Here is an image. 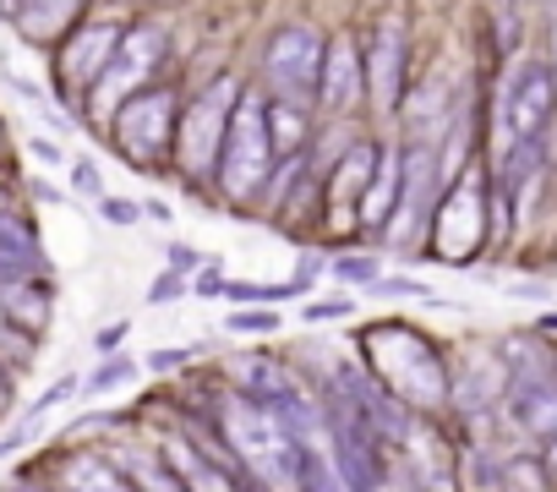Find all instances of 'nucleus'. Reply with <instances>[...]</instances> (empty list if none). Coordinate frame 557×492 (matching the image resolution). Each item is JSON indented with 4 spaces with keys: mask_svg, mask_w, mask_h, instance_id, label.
Returning a JSON list of instances; mask_svg holds the SVG:
<instances>
[{
    "mask_svg": "<svg viewBox=\"0 0 557 492\" xmlns=\"http://www.w3.org/2000/svg\"><path fill=\"white\" fill-rule=\"evenodd\" d=\"M486 213H492L486 181H481L475 170H459V175L437 192V202H432V219H426V241H432V246H421V253H432L437 263L465 269L481 246H486V235H492Z\"/></svg>",
    "mask_w": 557,
    "mask_h": 492,
    "instance_id": "nucleus-1",
    "label": "nucleus"
},
{
    "mask_svg": "<svg viewBox=\"0 0 557 492\" xmlns=\"http://www.w3.org/2000/svg\"><path fill=\"white\" fill-rule=\"evenodd\" d=\"M278 170V153H273V137H268V99L257 94H235V110H230V132H224V148H219V186L224 197L246 202L251 192H262Z\"/></svg>",
    "mask_w": 557,
    "mask_h": 492,
    "instance_id": "nucleus-2",
    "label": "nucleus"
},
{
    "mask_svg": "<svg viewBox=\"0 0 557 492\" xmlns=\"http://www.w3.org/2000/svg\"><path fill=\"white\" fill-rule=\"evenodd\" d=\"M367 356L377 367V383L394 389L399 399H443L448 394V372L437 361V350L426 345V334L388 323V329H367Z\"/></svg>",
    "mask_w": 557,
    "mask_h": 492,
    "instance_id": "nucleus-3",
    "label": "nucleus"
},
{
    "mask_svg": "<svg viewBox=\"0 0 557 492\" xmlns=\"http://www.w3.org/2000/svg\"><path fill=\"white\" fill-rule=\"evenodd\" d=\"M175 121H181V99L164 83H143L137 94H126L115 104V148L137 164V170H159V159L175 148Z\"/></svg>",
    "mask_w": 557,
    "mask_h": 492,
    "instance_id": "nucleus-4",
    "label": "nucleus"
},
{
    "mask_svg": "<svg viewBox=\"0 0 557 492\" xmlns=\"http://www.w3.org/2000/svg\"><path fill=\"white\" fill-rule=\"evenodd\" d=\"M235 77H219L208 94H197L181 121H175V159L191 181L213 175L219 170V148H224V132H230V110H235Z\"/></svg>",
    "mask_w": 557,
    "mask_h": 492,
    "instance_id": "nucleus-5",
    "label": "nucleus"
},
{
    "mask_svg": "<svg viewBox=\"0 0 557 492\" xmlns=\"http://www.w3.org/2000/svg\"><path fill=\"white\" fill-rule=\"evenodd\" d=\"M164 28H153V23H137V28H126L121 34V45H115V56L104 61V72H99V83L88 88V104H94V115H115V104L126 99V94H137L148 77H153V66L164 61Z\"/></svg>",
    "mask_w": 557,
    "mask_h": 492,
    "instance_id": "nucleus-6",
    "label": "nucleus"
},
{
    "mask_svg": "<svg viewBox=\"0 0 557 492\" xmlns=\"http://www.w3.org/2000/svg\"><path fill=\"white\" fill-rule=\"evenodd\" d=\"M557 115V77L546 61H524L508 72L503 88V137L508 143H541Z\"/></svg>",
    "mask_w": 557,
    "mask_h": 492,
    "instance_id": "nucleus-7",
    "label": "nucleus"
},
{
    "mask_svg": "<svg viewBox=\"0 0 557 492\" xmlns=\"http://www.w3.org/2000/svg\"><path fill=\"white\" fill-rule=\"evenodd\" d=\"M323 34L307 28V23H290V28H278L262 50V77L278 88V94H318V72H323Z\"/></svg>",
    "mask_w": 557,
    "mask_h": 492,
    "instance_id": "nucleus-8",
    "label": "nucleus"
},
{
    "mask_svg": "<svg viewBox=\"0 0 557 492\" xmlns=\"http://www.w3.org/2000/svg\"><path fill=\"white\" fill-rule=\"evenodd\" d=\"M361 66H367L372 104H377L383 115H394L399 99H405V34H399V23H383V28L372 34V56H367Z\"/></svg>",
    "mask_w": 557,
    "mask_h": 492,
    "instance_id": "nucleus-9",
    "label": "nucleus"
},
{
    "mask_svg": "<svg viewBox=\"0 0 557 492\" xmlns=\"http://www.w3.org/2000/svg\"><path fill=\"white\" fill-rule=\"evenodd\" d=\"M121 34H126V28H115V23H88V28H77V39H66V50H61V77H66V88L88 94V88L99 83L104 61L115 56Z\"/></svg>",
    "mask_w": 557,
    "mask_h": 492,
    "instance_id": "nucleus-10",
    "label": "nucleus"
},
{
    "mask_svg": "<svg viewBox=\"0 0 557 492\" xmlns=\"http://www.w3.org/2000/svg\"><path fill=\"white\" fill-rule=\"evenodd\" d=\"M361 83H367V66H361L356 45H350V39H334V45L323 50L318 104H323L329 115H350V110H356V99H361Z\"/></svg>",
    "mask_w": 557,
    "mask_h": 492,
    "instance_id": "nucleus-11",
    "label": "nucleus"
},
{
    "mask_svg": "<svg viewBox=\"0 0 557 492\" xmlns=\"http://www.w3.org/2000/svg\"><path fill=\"white\" fill-rule=\"evenodd\" d=\"M394 208H399V153H388V148H383V159H377L372 181H367V186H361V197H356V219H361L367 230H383V224L394 219Z\"/></svg>",
    "mask_w": 557,
    "mask_h": 492,
    "instance_id": "nucleus-12",
    "label": "nucleus"
},
{
    "mask_svg": "<svg viewBox=\"0 0 557 492\" xmlns=\"http://www.w3.org/2000/svg\"><path fill=\"white\" fill-rule=\"evenodd\" d=\"M508 410L519 427L552 438L557 432V383H535V378H508Z\"/></svg>",
    "mask_w": 557,
    "mask_h": 492,
    "instance_id": "nucleus-13",
    "label": "nucleus"
},
{
    "mask_svg": "<svg viewBox=\"0 0 557 492\" xmlns=\"http://www.w3.org/2000/svg\"><path fill=\"white\" fill-rule=\"evenodd\" d=\"M83 0H0V12L17 17V28L28 39H55L72 17H77Z\"/></svg>",
    "mask_w": 557,
    "mask_h": 492,
    "instance_id": "nucleus-14",
    "label": "nucleus"
},
{
    "mask_svg": "<svg viewBox=\"0 0 557 492\" xmlns=\"http://www.w3.org/2000/svg\"><path fill=\"white\" fill-rule=\"evenodd\" d=\"M39 274V241L28 224H17L7 208H0V285Z\"/></svg>",
    "mask_w": 557,
    "mask_h": 492,
    "instance_id": "nucleus-15",
    "label": "nucleus"
},
{
    "mask_svg": "<svg viewBox=\"0 0 557 492\" xmlns=\"http://www.w3.org/2000/svg\"><path fill=\"white\" fill-rule=\"evenodd\" d=\"M268 137H273V153H301V148H307L312 121H307V110H301L296 94L268 99Z\"/></svg>",
    "mask_w": 557,
    "mask_h": 492,
    "instance_id": "nucleus-16",
    "label": "nucleus"
},
{
    "mask_svg": "<svg viewBox=\"0 0 557 492\" xmlns=\"http://www.w3.org/2000/svg\"><path fill=\"white\" fill-rule=\"evenodd\" d=\"M0 307L12 312V323H23L28 334H39L50 323V285L45 280H12V285H0Z\"/></svg>",
    "mask_w": 557,
    "mask_h": 492,
    "instance_id": "nucleus-17",
    "label": "nucleus"
},
{
    "mask_svg": "<svg viewBox=\"0 0 557 492\" xmlns=\"http://www.w3.org/2000/svg\"><path fill=\"white\" fill-rule=\"evenodd\" d=\"M377 159H383L377 143H356V148L339 159V170H334V181H329V197H334V202H339V197H361V186L372 181Z\"/></svg>",
    "mask_w": 557,
    "mask_h": 492,
    "instance_id": "nucleus-18",
    "label": "nucleus"
},
{
    "mask_svg": "<svg viewBox=\"0 0 557 492\" xmlns=\"http://www.w3.org/2000/svg\"><path fill=\"white\" fill-rule=\"evenodd\" d=\"M508 356V378H535V383H557V356L535 340H508L503 345Z\"/></svg>",
    "mask_w": 557,
    "mask_h": 492,
    "instance_id": "nucleus-19",
    "label": "nucleus"
},
{
    "mask_svg": "<svg viewBox=\"0 0 557 492\" xmlns=\"http://www.w3.org/2000/svg\"><path fill=\"white\" fill-rule=\"evenodd\" d=\"M77 465H83V470L66 476L72 487H126V481H132V476H121V470H99L104 459H77Z\"/></svg>",
    "mask_w": 557,
    "mask_h": 492,
    "instance_id": "nucleus-20",
    "label": "nucleus"
},
{
    "mask_svg": "<svg viewBox=\"0 0 557 492\" xmlns=\"http://www.w3.org/2000/svg\"><path fill=\"white\" fill-rule=\"evenodd\" d=\"M230 329H240V334H273L278 329V312H268V307H240L235 318H230Z\"/></svg>",
    "mask_w": 557,
    "mask_h": 492,
    "instance_id": "nucleus-21",
    "label": "nucleus"
},
{
    "mask_svg": "<svg viewBox=\"0 0 557 492\" xmlns=\"http://www.w3.org/2000/svg\"><path fill=\"white\" fill-rule=\"evenodd\" d=\"M99 213H104L110 224H137V219H143V208L126 202V197H99Z\"/></svg>",
    "mask_w": 557,
    "mask_h": 492,
    "instance_id": "nucleus-22",
    "label": "nucleus"
},
{
    "mask_svg": "<svg viewBox=\"0 0 557 492\" xmlns=\"http://www.w3.org/2000/svg\"><path fill=\"white\" fill-rule=\"evenodd\" d=\"M181 296H186V280H181V269H175V274H159V280H153V291H148V302H153V307H164V302H181Z\"/></svg>",
    "mask_w": 557,
    "mask_h": 492,
    "instance_id": "nucleus-23",
    "label": "nucleus"
},
{
    "mask_svg": "<svg viewBox=\"0 0 557 492\" xmlns=\"http://www.w3.org/2000/svg\"><path fill=\"white\" fill-rule=\"evenodd\" d=\"M126 378H132V361L121 356V361H104V367H99V372L88 378V389H121Z\"/></svg>",
    "mask_w": 557,
    "mask_h": 492,
    "instance_id": "nucleus-24",
    "label": "nucleus"
},
{
    "mask_svg": "<svg viewBox=\"0 0 557 492\" xmlns=\"http://www.w3.org/2000/svg\"><path fill=\"white\" fill-rule=\"evenodd\" d=\"M334 274H339V280H377V263H372V258H339Z\"/></svg>",
    "mask_w": 557,
    "mask_h": 492,
    "instance_id": "nucleus-25",
    "label": "nucleus"
},
{
    "mask_svg": "<svg viewBox=\"0 0 557 492\" xmlns=\"http://www.w3.org/2000/svg\"><path fill=\"white\" fill-rule=\"evenodd\" d=\"M377 291H383V296H421L426 285H416V280H388V274H377Z\"/></svg>",
    "mask_w": 557,
    "mask_h": 492,
    "instance_id": "nucleus-26",
    "label": "nucleus"
},
{
    "mask_svg": "<svg viewBox=\"0 0 557 492\" xmlns=\"http://www.w3.org/2000/svg\"><path fill=\"white\" fill-rule=\"evenodd\" d=\"M307 318H312V323H329V318H350V302H318V307H307Z\"/></svg>",
    "mask_w": 557,
    "mask_h": 492,
    "instance_id": "nucleus-27",
    "label": "nucleus"
},
{
    "mask_svg": "<svg viewBox=\"0 0 557 492\" xmlns=\"http://www.w3.org/2000/svg\"><path fill=\"white\" fill-rule=\"evenodd\" d=\"M191 291H197V296H224V280H219V269H202V274L191 280Z\"/></svg>",
    "mask_w": 557,
    "mask_h": 492,
    "instance_id": "nucleus-28",
    "label": "nucleus"
},
{
    "mask_svg": "<svg viewBox=\"0 0 557 492\" xmlns=\"http://www.w3.org/2000/svg\"><path fill=\"white\" fill-rule=\"evenodd\" d=\"M186 361V350H153L148 356V367H159V372H170V367H181Z\"/></svg>",
    "mask_w": 557,
    "mask_h": 492,
    "instance_id": "nucleus-29",
    "label": "nucleus"
},
{
    "mask_svg": "<svg viewBox=\"0 0 557 492\" xmlns=\"http://www.w3.org/2000/svg\"><path fill=\"white\" fill-rule=\"evenodd\" d=\"M170 263L186 274V269H197V253H191V246H170Z\"/></svg>",
    "mask_w": 557,
    "mask_h": 492,
    "instance_id": "nucleus-30",
    "label": "nucleus"
},
{
    "mask_svg": "<svg viewBox=\"0 0 557 492\" xmlns=\"http://www.w3.org/2000/svg\"><path fill=\"white\" fill-rule=\"evenodd\" d=\"M77 186H83V192H99V170H94V164H77Z\"/></svg>",
    "mask_w": 557,
    "mask_h": 492,
    "instance_id": "nucleus-31",
    "label": "nucleus"
},
{
    "mask_svg": "<svg viewBox=\"0 0 557 492\" xmlns=\"http://www.w3.org/2000/svg\"><path fill=\"white\" fill-rule=\"evenodd\" d=\"M541 465H546V476H552V481H557V432H552V438H546V459H541Z\"/></svg>",
    "mask_w": 557,
    "mask_h": 492,
    "instance_id": "nucleus-32",
    "label": "nucleus"
},
{
    "mask_svg": "<svg viewBox=\"0 0 557 492\" xmlns=\"http://www.w3.org/2000/svg\"><path fill=\"white\" fill-rule=\"evenodd\" d=\"M34 153H39L45 164H55V159H61V148H55V143H34Z\"/></svg>",
    "mask_w": 557,
    "mask_h": 492,
    "instance_id": "nucleus-33",
    "label": "nucleus"
},
{
    "mask_svg": "<svg viewBox=\"0 0 557 492\" xmlns=\"http://www.w3.org/2000/svg\"><path fill=\"white\" fill-rule=\"evenodd\" d=\"M121 334H126V323H121V329H104V334H99V345H104V350H115V345H121Z\"/></svg>",
    "mask_w": 557,
    "mask_h": 492,
    "instance_id": "nucleus-34",
    "label": "nucleus"
},
{
    "mask_svg": "<svg viewBox=\"0 0 557 492\" xmlns=\"http://www.w3.org/2000/svg\"><path fill=\"white\" fill-rule=\"evenodd\" d=\"M497 7H508V12H513V7H524V0H497Z\"/></svg>",
    "mask_w": 557,
    "mask_h": 492,
    "instance_id": "nucleus-35",
    "label": "nucleus"
},
{
    "mask_svg": "<svg viewBox=\"0 0 557 492\" xmlns=\"http://www.w3.org/2000/svg\"><path fill=\"white\" fill-rule=\"evenodd\" d=\"M0 208H7V192H0Z\"/></svg>",
    "mask_w": 557,
    "mask_h": 492,
    "instance_id": "nucleus-36",
    "label": "nucleus"
}]
</instances>
